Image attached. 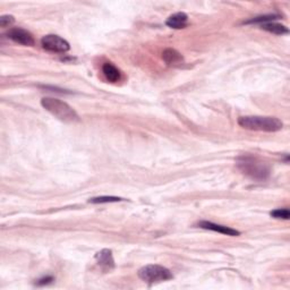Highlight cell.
<instances>
[{"instance_id": "6da1fadb", "label": "cell", "mask_w": 290, "mask_h": 290, "mask_svg": "<svg viewBox=\"0 0 290 290\" xmlns=\"http://www.w3.org/2000/svg\"><path fill=\"white\" fill-rule=\"evenodd\" d=\"M239 126L248 130L266 131L274 133L282 129V121L275 117H259V116H246L238 119Z\"/></svg>"}, {"instance_id": "7a4b0ae2", "label": "cell", "mask_w": 290, "mask_h": 290, "mask_svg": "<svg viewBox=\"0 0 290 290\" xmlns=\"http://www.w3.org/2000/svg\"><path fill=\"white\" fill-rule=\"evenodd\" d=\"M237 167L246 176L255 180H265L270 176V167L264 161L252 156H242L238 158Z\"/></svg>"}, {"instance_id": "3957f363", "label": "cell", "mask_w": 290, "mask_h": 290, "mask_svg": "<svg viewBox=\"0 0 290 290\" xmlns=\"http://www.w3.org/2000/svg\"><path fill=\"white\" fill-rule=\"evenodd\" d=\"M42 107L47 111L53 114L59 120L65 123H77L80 121V116L68 103L53 97H43L41 100Z\"/></svg>"}, {"instance_id": "277c9868", "label": "cell", "mask_w": 290, "mask_h": 290, "mask_svg": "<svg viewBox=\"0 0 290 290\" xmlns=\"http://www.w3.org/2000/svg\"><path fill=\"white\" fill-rule=\"evenodd\" d=\"M138 276L145 282L154 283L171 280L174 278V274L169 269L164 268L162 265L150 264L138 270Z\"/></svg>"}, {"instance_id": "5b68a950", "label": "cell", "mask_w": 290, "mask_h": 290, "mask_svg": "<svg viewBox=\"0 0 290 290\" xmlns=\"http://www.w3.org/2000/svg\"><path fill=\"white\" fill-rule=\"evenodd\" d=\"M41 46L47 51L56 53H65L70 49L69 43L65 39L55 34H48L41 39Z\"/></svg>"}, {"instance_id": "8992f818", "label": "cell", "mask_w": 290, "mask_h": 290, "mask_svg": "<svg viewBox=\"0 0 290 290\" xmlns=\"http://www.w3.org/2000/svg\"><path fill=\"white\" fill-rule=\"evenodd\" d=\"M8 39L13 40V41L18 43V45L26 46V47H33L34 46V38L29 31H26L24 29L21 28H14L11 29L7 32Z\"/></svg>"}, {"instance_id": "52a82bcc", "label": "cell", "mask_w": 290, "mask_h": 290, "mask_svg": "<svg viewBox=\"0 0 290 290\" xmlns=\"http://www.w3.org/2000/svg\"><path fill=\"white\" fill-rule=\"evenodd\" d=\"M198 227L207 229V230L219 232V234H222V235H227V236H239L241 235V232H239L238 230H236V229L227 227V226L213 224V222H210V221H201L200 224H198Z\"/></svg>"}, {"instance_id": "ba28073f", "label": "cell", "mask_w": 290, "mask_h": 290, "mask_svg": "<svg viewBox=\"0 0 290 290\" xmlns=\"http://www.w3.org/2000/svg\"><path fill=\"white\" fill-rule=\"evenodd\" d=\"M96 261L100 265V268L103 269L104 271H108V270L114 268V259L113 252L110 249H102V251L97 252L96 255Z\"/></svg>"}, {"instance_id": "9c48e42d", "label": "cell", "mask_w": 290, "mask_h": 290, "mask_svg": "<svg viewBox=\"0 0 290 290\" xmlns=\"http://www.w3.org/2000/svg\"><path fill=\"white\" fill-rule=\"evenodd\" d=\"M167 26L171 29L180 30L186 28L188 24V16L185 13H176V14L171 15L166 22Z\"/></svg>"}, {"instance_id": "30bf717a", "label": "cell", "mask_w": 290, "mask_h": 290, "mask_svg": "<svg viewBox=\"0 0 290 290\" xmlns=\"http://www.w3.org/2000/svg\"><path fill=\"white\" fill-rule=\"evenodd\" d=\"M162 59L168 66H180L184 63V57L175 49H166L162 53Z\"/></svg>"}, {"instance_id": "8fae6325", "label": "cell", "mask_w": 290, "mask_h": 290, "mask_svg": "<svg viewBox=\"0 0 290 290\" xmlns=\"http://www.w3.org/2000/svg\"><path fill=\"white\" fill-rule=\"evenodd\" d=\"M102 72L106 76V79L111 83H116L120 80L121 73L120 70L117 68L116 66H113L111 63H106L102 66Z\"/></svg>"}, {"instance_id": "7c38bea8", "label": "cell", "mask_w": 290, "mask_h": 290, "mask_svg": "<svg viewBox=\"0 0 290 290\" xmlns=\"http://www.w3.org/2000/svg\"><path fill=\"white\" fill-rule=\"evenodd\" d=\"M262 29L270 33H273V34H276V35H283V34H288L289 33V30L287 29L285 25L279 24V23H274V22L264 23V24H262Z\"/></svg>"}, {"instance_id": "4fadbf2b", "label": "cell", "mask_w": 290, "mask_h": 290, "mask_svg": "<svg viewBox=\"0 0 290 290\" xmlns=\"http://www.w3.org/2000/svg\"><path fill=\"white\" fill-rule=\"evenodd\" d=\"M123 201V198L117 196H99L93 197L89 201L92 204H103V203H113V202H120Z\"/></svg>"}, {"instance_id": "5bb4252c", "label": "cell", "mask_w": 290, "mask_h": 290, "mask_svg": "<svg viewBox=\"0 0 290 290\" xmlns=\"http://www.w3.org/2000/svg\"><path fill=\"white\" fill-rule=\"evenodd\" d=\"M280 16L279 15H264V16H258V17H255V18H252L249 19V21L246 22V24H252V23H261V24H264V23H270L272 21H274V19H279Z\"/></svg>"}, {"instance_id": "9a60e30c", "label": "cell", "mask_w": 290, "mask_h": 290, "mask_svg": "<svg viewBox=\"0 0 290 290\" xmlns=\"http://www.w3.org/2000/svg\"><path fill=\"white\" fill-rule=\"evenodd\" d=\"M271 217L275 219H282V220H288L290 218V213L288 209H276L271 212Z\"/></svg>"}, {"instance_id": "2e32d148", "label": "cell", "mask_w": 290, "mask_h": 290, "mask_svg": "<svg viewBox=\"0 0 290 290\" xmlns=\"http://www.w3.org/2000/svg\"><path fill=\"white\" fill-rule=\"evenodd\" d=\"M15 22L14 16L12 15H4L0 17V26L1 28H8L9 25H12Z\"/></svg>"}, {"instance_id": "e0dca14e", "label": "cell", "mask_w": 290, "mask_h": 290, "mask_svg": "<svg viewBox=\"0 0 290 290\" xmlns=\"http://www.w3.org/2000/svg\"><path fill=\"white\" fill-rule=\"evenodd\" d=\"M53 276L51 275H48V276H43V278L39 279L38 282H36V285L38 286H45V285H49V283H51L53 281Z\"/></svg>"}]
</instances>
